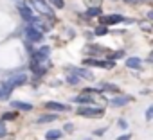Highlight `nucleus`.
Returning <instances> with one entry per match:
<instances>
[{
  "instance_id": "nucleus-1",
  "label": "nucleus",
  "mask_w": 153,
  "mask_h": 140,
  "mask_svg": "<svg viewBox=\"0 0 153 140\" xmlns=\"http://www.w3.org/2000/svg\"><path fill=\"white\" fill-rule=\"evenodd\" d=\"M76 113L81 115V117H90V119H99L105 115L103 108H94V106H79L76 110Z\"/></svg>"
},
{
  "instance_id": "nucleus-2",
  "label": "nucleus",
  "mask_w": 153,
  "mask_h": 140,
  "mask_svg": "<svg viewBox=\"0 0 153 140\" xmlns=\"http://www.w3.org/2000/svg\"><path fill=\"white\" fill-rule=\"evenodd\" d=\"M31 6H33L36 11H40L42 15L54 16V13H52V7H49V4L45 2V0H31Z\"/></svg>"
},
{
  "instance_id": "nucleus-3",
  "label": "nucleus",
  "mask_w": 153,
  "mask_h": 140,
  "mask_svg": "<svg viewBox=\"0 0 153 140\" xmlns=\"http://www.w3.org/2000/svg\"><path fill=\"white\" fill-rule=\"evenodd\" d=\"M25 36H27L31 41H34V43L43 40V32H42L40 29H36L34 25H27V27H25Z\"/></svg>"
},
{
  "instance_id": "nucleus-4",
  "label": "nucleus",
  "mask_w": 153,
  "mask_h": 140,
  "mask_svg": "<svg viewBox=\"0 0 153 140\" xmlns=\"http://www.w3.org/2000/svg\"><path fill=\"white\" fill-rule=\"evenodd\" d=\"M83 63H85V65H90V66H101V68H114V66H115V59H110V61H101V59H85Z\"/></svg>"
},
{
  "instance_id": "nucleus-5",
  "label": "nucleus",
  "mask_w": 153,
  "mask_h": 140,
  "mask_svg": "<svg viewBox=\"0 0 153 140\" xmlns=\"http://www.w3.org/2000/svg\"><path fill=\"white\" fill-rule=\"evenodd\" d=\"M7 81H9L13 86H22V85L27 83V76H25L24 72H16V74H11Z\"/></svg>"
},
{
  "instance_id": "nucleus-6",
  "label": "nucleus",
  "mask_w": 153,
  "mask_h": 140,
  "mask_svg": "<svg viewBox=\"0 0 153 140\" xmlns=\"http://www.w3.org/2000/svg\"><path fill=\"white\" fill-rule=\"evenodd\" d=\"M18 13H20V16H22L24 20H27V22H31V24L34 22V15H33V9H31V7L20 4V6H18Z\"/></svg>"
},
{
  "instance_id": "nucleus-7",
  "label": "nucleus",
  "mask_w": 153,
  "mask_h": 140,
  "mask_svg": "<svg viewBox=\"0 0 153 140\" xmlns=\"http://www.w3.org/2000/svg\"><path fill=\"white\" fill-rule=\"evenodd\" d=\"M121 22H124V18L121 16V15H108V16H103L101 18V24L103 25H114V24H121Z\"/></svg>"
},
{
  "instance_id": "nucleus-8",
  "label": "nucleus",
  "mask_w": 153,
  "mask_h": 140,
  "mask_svg": "<svg viewBox=\"0 0 153 140\" xmlns=\"http://www.w3.org/2000/svg\"><path fill=\"white\" fill-rule=\"evenodd\" d=\"M130 101H131L130 95H119V97H115V99H110L108 104H110V106H124V104H128Z\"/></svg>"
},
{
  "instance_id": "nucleus-9",
  "label": "nucleus",
  "mask_w": 153,
  "mask_h": 140,
  "mask_svg": "<svg viewBox=\"0 0 153 140\" xmlns=\"http://www.w3.org/2000/svg\"><path fill=\"white\" fill-rule=\"evenodd\" d=\"M13 85L9 83V81H6V83H2V86H0V99H7L9 95H11V92H13Z\"/></svg>"
},
{
  "instance_id": "nucleus-10",
  "label": "nucleus",
  "mask_w": 153,
  "mask_h": 140,
  "mask_svg": "<svg viewBox=\"0 0 153 140\" xmlns=\"http://www.w3.org/2000/svg\"><path fill=\"white\" fill-rule=\"evenodd\" d=\"M45 108H47V110H54V111H67V110H68V106H67V104L54 102V101H49V102H45Z\"/></svg>"
},
{
  "instance_id": "nucleus-11",
  "label": "nucleus",
  "mask_w": 153,
  "mask_h": 140,
  "mask_svg": "<svg viewBox=\"0 0 153 140\" xmlns=\"http://www.w3.org/2000/svg\"><path fill=\"white\" fill-rule=\"evenodd\" d=\"M70 72L72 74H78L79 77H85V79H94V74L92 72H88V70H85V68H70Z\"/></svg>"
},
{
  "instance_id": "nucleus-12",
  "label": "nucleus",
  "mask_w": 153,
  "mask_h": 140,
  "mask_svg": "<svg viewBox=\"0 0 153 140\" xmlns=\"http://www.w3.org/2000/svg\"><path fill=\"white\" fill-rule=\"evenodd\" d=\"M49 52H51V49H49V47H42L40 50H36L34 59H36V61H43V59H47V57H49Z\"/></svg>"
},
{
  "instance_id": "nucleus-13",
  "label": "nucleus",
  "mask_w": 153,
  "mask_h": 140,
  "mask_svg": "<svg viewBox=\"0 0 153 140\" xmlns=\"http://www.w3.org/2000/svg\"><path fill=\"white\" fill-rule=\"evenodd\" d=\"M11 106L16 108V110H22V111H31V110H33V104H29V102H22V101H13Z\"/></svg>"
},
{
  "instance_id": "nucleus-14",
  "label": "nucleus",
  "mask_w": 153,
  "mask_h": 140,
  "mask_svg": "<svg viewBox=\"0 0 153 140\" xmlns=\"http://www.w3.org/2000/svg\"><path fill=\"white\" fill-rule=\"evenodd\" d=\"M52 120H56V115L54 113H47V115L38 117L36 119V124H45V122H52Z\"/></svg>"
},
{
  "instance_id": "nucleus-15",
  "label": "nucleus",
  "mask_w": 153,
  "mask_h": 140,
  "mask_svg": "<svg viewBox=\"0 0 153 140\" xmlns=\"http://www.w3.org/2000/svg\"><path fill=\"white\" fill-rule=\"evenodd\" d=\"M45 138L47 140H58V138H61V131L59 129H51V131H47Z\"/></svg>"
},
{
  "instance_id": "nucleus-16",
  "label": "nucleus",
  "mask_w": 153,
  "mask_h": 140,
  "mask_svg": "<svg viewBox=\"0 0 153 140\" xmlns=\"http://www.w3.org/2000/svg\"><path fill=\"white\" fill-rule=\"evenodd\" d=\"M126 66L128 68H139L140 66V59L139 57H128L126 59Z\"/></svg>"
},
{
  "instance_id": "nucleus-17",
  "label": "nucleus",
  "mask_w": 153,
  "mask_h": 140,
  "mask_svg": "<svg viewBox=\"0 0 153 140\" xmlns=\"http://www.w3.org/2000/svg\"><path fill=\"white\" fill-rule=\"evenodd\" d=\"M72 101L74 102H92L94 99H92V95H76V97H72Z\"/></svg>"
},
{
  "instance_id": "nucleus-18",
  "label": "nucleus",
  "mask_w": 153,
  "mask_h": 140,
  "mask_svg": "<svg viewBox=\"0 0 153 140\" xmlns=\"http://www.w3.org/2000/svg\"><path fill=\"white\" fill-rule=\"evenodd\" d=\"M101 90H106V92H115V94H119V86H115V85H108V83H103V85H101Z\"/></svg>"
},
{
  "instance_id": "nucleus-19",
  "label": "nucleus",
  "mask_w": 153,
  "mask_h": 140,
  "mask_svg": "<svg viewBox=\"0 0 153 140\" xmlns=\"http://www.w3.org/2000/svg\"><path fill=\"white\" fill-rule=\"evenodd\" d=\"M87 15H88V16H99V15H101L99 6H90V9L87 11Z\"/></svg>"
},
{
  "instance_id": "nucleus-20",
  "label": "nucleus",
  "mask_w": 153,
  "mask_h": 140,
  "mask_svg": "<svg viewBox=\"0 0 153 140\" xmlns=\"http://www.w3.org/2000/svg\"><path fill=\"white\" fill-rule=\"evenodd\" d=\"M49 2H51L54 7H58V9H61V7L65 6V2H63V0H49Z\"/></svg>"
},
{
  "instance_id": "nucleus-21",
  "label": "nucleus",
  "mask_w": 153,
  "mask_h": 140,
  "mask_svg": "<svg viewBox=\"0 0 153 140\" xmlns=\"http://www.w3.org/2000/svg\"><path fill=\"white\" fill-rule=\"evenodd\" d=\"M68 83H70V85H78V83H79V76H78V74L68 76Z\"/></svg>"
},
{
  "instance_id": "nucleus-22",
  "label": "nucleus",
  "mask_w": 153,
  "mask_h": 140,
  "mask_svg": "<svg viewBox=\"0 0 153 140\" xmlns=\"http://www.w3.org/2000/svg\"><path fill=\"white\" fill-rule=\"evenodd\" d=\"M124 56V50H115L114 54H112V59H119V57H123Z\"/></svg>"
},
{
  "instance_id": "nucleus-23",
  "label": "nucleus",
  "mask_w": 153,
  "mask_h": 140,
  "mask_svg": "<svg viewBox=\"0 0 153 140\" xmlns=\"http://www.w3.org/2000/svg\"><path fill=\"white\" fill-rule=\"evenodd\" d=\"M151 119H153V106H149L146 110V120H151Z\"/></svg>"
},
{
  "instance_id": "nucleus-24",
  "label": "nucleus",
  "mask_w": 153,
  "mask_h": 140,
  "mask_svg": "<svg viewBox=\"0 0 153 140\" xmlns=\"http://www.w3.org/2000/svg\"><path fill=\"white\" fill-rule=\"evenodd\" d=\"M6 133H7V131H6V124H4V122H0V138H4Z\"/></svg>"
},
{
  "instance_id": "nucleus-25",
  "label": "nucleus",
  "mask_w": 153,
  "mask_h": 140,
  "mask_svg": "<svg viewBox=\"0 0 153 140\" xmlns=\"http://www.w3.org/2000/svg\"><path fill=\"white\" fill-rule=\"evenodd\" d=\"M117 126H119L121 129H126V127H128V122H126L124 119H119V122H117Z\"/></svg>"
},
{
  "instance_id": "nucleus-26",
  "label": "nucleus",
  "mask_w": 153,
  "mask_h": 140,
  "mask_svg": "<svg viewBox=\"0 0 153 140\" xmlns=\"http://www.w3.org/2000/svg\"><path fill=\"white\" fill-rule=\"evenodd\" d=\"M96 34H99V36H101V34H106V25L97 27V29H96Z\"/></svg>"
},
{
  "instance_id": "nucleus-27",
  "label": "nucleus",
  "mask_w": 153,
  "mask_h": 140,
  "mask_svg": "<svg viewBox=\"0 0 153 140\" xmlns=\"http://www.w3.org/2000/svg\"><path fill=\"white\" fill-rule=\"evenodd\" d=\"M83 92H85V94H99L101 90H97V88H85Z\"/></svg>"
},
{
  "instance_id": "nucleus-28",
  "label": "nucleus",
  "mask_w": 153,
  "mask_h": 140,
  "mask_svg": "<svg viewBox=\"0 0 153 140\" xmlns=\"http://www.w3.org/2000/svg\"><path fill=\"white\" fill-rule=\"evenodd\" d=\"M130 138H131V135H130V133H126V135H121L117 140H130Z\"/></svg>"
},
{
  "instance_id": "nucleus-29",
  "label": "nucleus",
  "mask_w": 153,
  "mask_h": 140,
  "mask_svg": "<svg viewBox=\"0 0 153 140\" xmlns=\"http://www.w3.org/2000/svg\"><path fill=\"white\" fill-rule=\"evenodd\" d=\"M124 2H126V4H140L142 0H124Z\"/></svg>"
},
{
  "instance_id": "nucleus-30",
  "label": "nucleus",
  "mask_w": 153,
  "mask_h": 140,
  "mask_svg": "<svg viewBox=\"0 0 153 140\" xmlns=\"http://www.w3.org/2000/svg\"><path fill=\"white\" fill-rule=\"evenodd\" d=\"M88 4L92 6V4H96V6H99L101 4V0H88Z\"/></svg>"
},
{
  "instance_id": "nucleus-31",
  "label": "nucleus",
  "mask_w": 153,
  "mask_h": 140,
  "mask_svg": "<svg viewBox=\"0 0 153 140\" xmlns=\"http://www.w3.org/2000/svg\"><path fill=\"white\" fill-rule=\"evenodd\" d=\"M65 129H67V131H72V129H74V126H72V124H67V126H65Z\"/></svg>"
},
{
  "instance_id": "nucleus-32",
  "label": "nucleus",
  "mask_w": 153,
  "mask_h": 140,
  "mask_svg": "<svg viewBox=\"0 0 153 140\" xmlns=\"http://www.w3.org/2000/svg\"><path fill=\"white\" fill-rule=\"evenodd\" d=\"M148 61H149V63H153V50H151V54L148 56Z\"/></svg>"
},
{
  "instance_id": "nucleus-33",
  "label": "nucleus",
  "mask_w": 153,
  "mask_h": 140,
  "mask_svg": "<svg viewBox=\"0 0 153 140\" xmlns=\"http://www.w3.org/2000/svg\"><path fill=\"white\" fill-rule=\"evenodd\" d=\"M148 16H149L151 20H153V11H149V13H148Z\"/></svg>"
},
{
  "instance_id": "nucleus-34",
  "label": "nucleus",
  "mask_w": 153,
  "mask_h": 140,
  "mask_svg": "<svg viewBox=\"0 0 153 140\" xmlns=\"http://www.w3.org/2000/svg\"><path fill=\"white\" fill-rule=\"evenodd\" d=\"M13 2H16V4H18V6H20V4H22V2H24V0H13Z\"/></svg>"
},
{
  "instance_id": "nucleus-35",
  "label": "nucleus",
  "mask_w": 153,
  "mask_h": 140,
  "mask_svg": "<svg viewBox=\"0 0 153 140\" xmlns=\"http://www.w3.org/2000/svg\"><path fill=\"white\" fill-rule=\"evenodd\" d=\"M87 140H90V138H87Z\"/></svg>"
}]
</instances>
